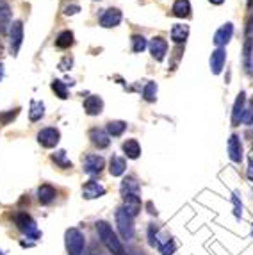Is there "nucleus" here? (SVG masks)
<instances>
[{"instance_id": "9b49d317", "label": "nucleus", "mask_w": 253, "mask_h": 255, "mask_svg": "<svg viewBox=\"0 0 253 255\" xmlns=\"http://www.w3.org/2000/svg\"><path fill=\"white\" fill-rule=\"evenodd\" d=\"M120 22H122V11L114 9V7H111V9L105 11V13L102 15V18H100V25H102V27H105V29L118 27V25H120Z\"/></svg>"}, {"instance_id": "412c9836", "label": "nucleus", "mask_w": 253, "mask_h": 255, "mask_svg": "<svg viewBox=\"0 0 253 255\" xmlns=\"http://www.w3.org/2000/svg\"><path fill=\"white\" fill-rule=\"evenodd\" d=\"M126 170V159L120 155H112L111 162H109V172L112 177H122Z\"/></svg>"}, {"instance_id": "dca6fc26", "label": "nucleus", "mask_w": 253, "mask_h": 255, "mask_svg": "<svg viewBox=\"0 0 253 255\" xmlns=\"http://www.w3.org/2000/svg\"><path fill=\"white\" fill-rule=\"evenodd\" d=\"M11 29V7L5 0H0V34Z\"/></svg>"}, {"instance_id": "4c0bfd02", "label": "nucleus", "mask_w": 253, "mask_h": 255, "mask_svg": "<svg viewBox=\"0 0 253 255\" xmlns=\"http://www.w3.org/2000/svg\"><path fill=\"white\" fill-rule=\"evenodd\" d=\"M246 175H248V178L253 182V161L250 162V166H248V173H246Z\"/></svg>"}, {"instance_id": "2f4dec72", "label": "nucleus", "mask_w": 253, "mask_h": 255, "mask_svg": "<svg viewBox=\"0 0 253 255\" xmlns=\"http://www.w3.org/2000/svg\"><path fill=\"white\" fill-rule=\"evenodd\" d=\"M177 250V243L171 237H168V239L164 241V243H161L159 245V252H161L162 255H173Z\"/></svg>"}, {"instance_id": "72a5a7b5", "label": "nucleus", "mask_w": 253, "mask_h": 255, "mask_svg": "<svg viewBox=\"0 0 253 255\" xmlns=\"http://www.w3.org/2000/svg\"><path fill=\"white\" fill-rule=\"evenodd\" d=\"M20 109H13V111H7V113H0V123L2 125H7L9 122H13L16 116H18Z\"/></svg>"}, {"instance_id": "423d86ee", "label": "nucleus", "mask_w": 253, "mask_h": 255, "mask_svg": "<svg viewBox=\"0 0 253 255\" xmlns=\"http://www.w3.org/2000/svg\"><path fill=\"white\" fill-rule=\"evenodd\" d=\"M59 141H61V134H59L57 128L47 127V128H43V130H39L38 143L43 148H54V147H57Z\"/></svg>"}, {"instance_id": "0eeeda50", "label": "nucleus", "mask_w": 253, "mask_h": 255, "mask_svg": "<svg viewBox=\"0 0 253 255\" xmlns=\"http://www.w3.org/2000/svg\"><path fill=\"white\" fill-rule=\"evenodd\" d=\"M105 168V161L100 155H88L84 159V172L88 175H98Z\"/></svg>"}, {"instance_id": "f257e3e1", "label": "nucleus", "mask_w": 253, "mask_h": 255, "mask_svg": "<svg viewBox=\"0 0 253 255\" xmlns=\"http://www.w3.org/2000/svg\"><path fill=\"white\" fill-rule=\"evenodd\" d=\"M97 232H98V237L102 239V243L107 246V250L111 252L112 255H126L122 241L118 239V235L114 234V230L111 229L109 223H105V221H97Z\"/></svg>"}, {"instance_id": "7ed1b4c3", "label": "nucleus", "mask_w": 253, "mask_h": 255, "mask_svg": "<svg viewBox=\"0 0 253 255\" xmlns=\"http://www.w3.org/2000/svg\"><path fill=\"white\" fill-rule=\"evenodd\" d=\"M86 237L78 229H68L66 230V250L68 255H82Z\"/></svg>"}, {"instance_id": "f3484780", "label": "nucleus", "mask_w": 253, "mask_h": 255, "mask_svg": "<svg viewBox=\"0 0 253 255\" xmlns=\"http://www.w3.org/2000/svg\"><path fill=\"white\" fill-rule=\"evenodd\" d=\"M123 202H125V211L130 216H136L141 211V198L137 193H130V195H123Z\"/></svg>"}, {"instance_id": "7c9ffc66", "label": "nucleus", "mask_w": 253, "mask_h": 255, "mask_svg": "<svg viewBox=\"0 0 253 255\" xmlns=\"http://www.w3.org/2000/svg\"><path fill=\"white\" fill-rule=\"evenodd\" d=\"M148 47V43H146V39H145V36H141V34H134L132 36V50L134 52H143V50Z\"/></svg>"}, {"instance_id": "c9c22d12", "label": "nucleus", "mask_w": 253, "mask_h": 255, "mask_svg": "<svg viewBox=\"0 0 253 255\" xmlns=\"http://www.w3.org/2000/svg\"><path fill=\"white\" fill-rule=\"evenodd\" d=\"M232 202H234V214H235V218H241V214H243V205H241V202H239L237 195L232 196Z\"/></svg>"}, {"instance_id": "f03ea898", "label": "nucleus", "mask_w": 253, "mask_h": 255, "mask_svg": "<svg viewBox=\"0 0 253 255\" xmlns=\"http://www.w3.org/2000/svg\"><path fill=\"white\" fill-rule=\"evenodd\" d=\"M13 220H15V225L18 227V230L27 235L29 239H39L41 237V232L38 230L36 221L27 212H16Z\"/></svg>"}, {"instance_id": "79ce46f5", "label": "nucleus", "mask_w": 253, "mask_h": 255, "mask_svg": "<svg viewBox=\"0 0 253 255\" xmlns=\"http://www.w3.org/2000/svg\"><path fill=\"white\" fill-rule=\"evenodd\" d=\"M248 5L252 7V5H253V0H248Z\"/></svg>"}, {"instance_id": "c85d7f7f", "label": "nucleus", "mask_w": 253, "mask_h": 255, "mask_svg": "<svg viewBox=\"0 0 253 255\" xmlns=\"http://www.w3.org/2000/svg\"><path fill=\"white\" fill-rule=\"evenodd\" d=\"M55 45H57L59 49H70L73 45V32L72 30H64L61 34L57 36L55 39Z\"/></svg>"}, {"instance_id": "bb28decb", "label": "nucleus", "mask_w": 253, "mask_h": 255, "mask_svg": "<svg viewBox=\"0 0 253 255\" xmlns=\"http://www.w3.org/2000/svg\"><path fill=\"white\" fill-rule=\"evenodd\" d=\"M52 161H54L59 168H64V170H70V168L73 166L72 161H70L68 157H66V152H64V150H57V152H54V155H52Z\"/></svg>"}, {"instance_id": "1a4fd4ad", "label": "nucleus", "mask_w": 253, "mask_h": 255, "mask_svg": "<svg viewBox=\"0 0 253 255\" xmlns=\"http://www.w3.org/2000/svg\"><path fill=\"white\" fill-rule=\"evenodd\" d=\"M234 36V25L232 24H225L223 27H219L214 34V43L218 49H223L225 45L228 43L230 39Z\"/></svg>"}, {"instance_id": "ddd939ff", "label": "nucleus", "mask_w": 253, "mask_h": 255, "mask_svg": "<svg viewBox=\"0 0 253 255\" xmlns=\"http://www.w3.org/2000/svg\"><path fill=\"white\" fill-rule=\"evenodd\" d=\"M228 157L234 162L243 161V145H241V139H239L237 134H232L228 139Z\"/></svg>"}, {"instance_id": "4468645a", "label": "nucleus", "mask_w": 253, "mask_h": 255, "mask_svg": "<svg viewBox=\"0 0 253 255\" xmlns=\"http://www.w3.org/2000/svg\"><path fill=\"white\" fill-rule=\"evenodd\" d=\"M225 61H227V52L223 49H216L210 55V72L214 75H219L223 72Z\"/></svg>"}, {"instance_id": "f8f14e48", "label": "nucleus", "mask_w": 253, "mask_h": 255, "mask_svg": "<svg viewBox=\"0 0 253 255\" xmlns=\"http://www.w3.org/2000/svg\"><path fill=\"white\" fill-rule=\"evenodd\" d=\"M103 109V100L98 95H91L84 100V111L89 114V116H98L102 113Z\"/></svg>"}, {"instance_id": "4be33fe9", "label": "nucleus", "mask_w": 253, "mask_h": 255, "mask_svg": "<svg viewBox=\"0 0 253 255\" xmlns=\"http://www.w3.org/2000/svg\"><path fill=\"white\" fill-rule=\"evenodd\" d=\"M189 36V25H184V24H177L173 25V29H171V39L175 41V43H184L185 39Z\"/></svg>"}, {"instance_id": "2eb2a0df", "label": "nucleus", "mask_w": 253, "mask_h": 255, "mask_svg": "<svg viewBox=\"0 0 253 255\" xmlns=\"http://www.w3.org/2000/svg\"><path fill=\"white\" fill-rule=\"evenodd\" d=\"M109 134L105 130H100V128H91L89 130V139L97 148H107L111 145V139H109Z\"/></svg>"}, {"instance_id": "c756f323", "label": "nucleus", "mask_w": 253, "mask_h": 255, "mask_svg": "<svg viewBox=\"0 0 253 255\" xmlns=\"http://www.w3.org/2000/svg\"><path fill=\"white\" fill-rule=\"evenodd\" d=\"M143 97L146 102H155L157 98V84L155 82H146L145 89H143Z\"/></svg>"}, {"instance_id": "b1692460", "label": "nucleus", "mask_w": 253, "mask_h": 255, "mask_svg": "<svg viewBox=\"0 0 253 255\" xmlns=\"http://www.w3.org/2000/svg\"><path fill=\"white\" fill-rule=\"evenodd\" d=\"M123 152L128 159H137V157L141 155V147H139V143L136 139H126L123 143Z\"/></svg>"}, {"instance_id": "f704fd0d", "label": "nucleus", "mask_w": 253, "mask_h": 255, "mask_svg": "<svg viewBox=\"0 0 253 255\" xmlns=\"http://www.w3.org/2000/svg\"><path fill=\"white\" fill-rule=\"evenodd\" d=\"M241 122H243L244 125H248V127H253V107L252 109H244Z\"/></svg>"}, {"instance_id": "5701e85b", "label": "nucleus", "mask_w": 253, "mask_h": 255, "mask_svg": "<svg viewBox=\"0 0 253 255\" xmlns=\"http://www.w3.org/2000/svg\"><path fill=\"white\" fill-rule=\"evenodd\" d=\"M173 15H175L177 18H187V16H191L189 0H175V4H173Z\"/></svg>"}, {"instance_id": "58836bf2", "label": "nucleus", "mask_w": 253, "mask_h": 255, "mask_svg": "<svg viewBox=\"0 0 253 255\" xmlns=\"http://www.w3.org/2000/svg\"><path fill=\"white\" fill-rule=\"evenodd\" d=\"M146 207H148V212H150V214H157V209H153L152 202H148V204H146Z\"/></svg>"}, {"instance_id": "aec40b11", "label": "nucleus", "mask_w": 253, "mask_h": 255, "mask_svg": "<svg viewBox=\"0 0 253 255\" xmlns=\"http://www.w3.org/2000/svg\"><path fill=\"white\" fill-rule=\"evenodd\" d=\"M55 196H57V191L50 184H43L38 189V200L41 205H50L55 200Z\"/></svg>"}, {"instance_id": "20e7f679", "label": "nucleus", "mask_w": 253, "mask_h": 255, "mask_svg": "<svg viewBox=\"0 0 253 255\" xmlns=\"http://www.w3.org/2000/svg\"><path fill=\"white\" fill-rule=\"evenodd\" d=\"M116 223H118V230H120L123 239L130 241L134 237V216L128 214L125 209H118Z\"/></svg>"}, {"instance_id": "ea45409f", "label": "nucleus", "mask_w": 253, "mask_h": 255, "mask_svg": "<svg viewBox=\"0 0 253 255\" xmlns=\"http://www.w3.org/2000/svg\"><path fill=\"white\" fill-rule=\"evenodd\" d=\"M210 4H214V5H221L225 2V0H209Z\"/></svg>"}, {"instance_id": "6ab92c4d", "label": "nucleus", "mask_w": 253, "mask_h": 255, "mask_svg": "<svg viewBox=\"0 0 253 255\" xmlns=\"http://www.w3.org/2000/svg\"><path fill=\"white\" fill-rule=\"evenodd\" d=\"M244 103H246V95L244 91L237 95L234 102V109H232V125H239L241 123V118H243V113H244Z\"/></svg>"}, {"instance_id": "473e14b6", "label": "nucleus", "mask_w": 253, "mask_h": 255, "mask_svg": "<svg viewBox=\"0 0 253 255\" xmlns=\"http://www.w3.org/2000/svg\"><path fill=\"white\" fill-rule=\"evenodd\" d=\"M52 89H54V93L57 95L59 98H68V89H66V84L63 80H54L52 82Z\"/></svg>"}, {"instance_id": "6e6552de", "label": "nucleus", "mask_w": 253, "mask_h": 255, "mask_svg": "<svg viewBox=\"0 0 253 255\" xmlns=\"http://www.w3.org/2000/svg\"><path fill=\"white\" fill-rule=\"evenodd\" d=\"M82 195L86 200H95V198H100V196L105 195V187L97 180H89L84 184Z\"/></svg>"}, {"instance_id": "a19ab883", "label": "nucleus", "mask_w": 253, "mask_h": 255, "mask_svg": "<svg viewBox=\"0 0 253 255\" xmlns=\"http://www.w3.org/2000/svg\"><path fill=\"white\" fill-rule=\"evenodd\" d=\"M2 78H4V64L0 63V80H2Z\"/></svg>"}, {"instance_id": "37998d69", "label": "nucleus", "mask_w": 253, "mask_h": 255, "mask_svg": "<svg viewBox=\"0 0 253 255\" xmlns=\"http://www.w3.org/2000/svg\"><path fill=\"white\" fill-rule=\"evenodd\" d=\"M0 255H5V254H4V252H2V250H0Z\"/></svg>"}, {"instance_id": "a878e982", "label": "nucleus", "mask_w": 253, "mask_h": 255, "mask_svg": "<svg viewBox=\"0 0 253 255\" xmlns=\"http://www.w3.org/2000/svg\"><path fill=\"white\" fill-rule=\"evenodd\" d=\"M130 193H137V195H139V184H137L136 178L128 177V178H123L122 182V196L130 195Z\"/></svg>"}, {"instance_id": "393cba45", "label": "nucleus", "mask_w": 253, "mask_h": 255, "mask_svg": "<svg viewBox=\"0 0 253 255\" xmlns=\"http://www.w3.org/2000/svg\"><path fill=\"white\" fill-rule=\"evenodd\" d=\"M43 116H45L43 102H36V100H32V102H30V109H29L30 122H39V120H41Z\"/></svg>"}, {"instance_id": "39448f33", "label": "nucleus", "mask_w": 253, "mask_h": 255, "mask_svg": "<svg viewBox=\"0 0 253 255\" xmlns=\"http://www.w3.org/2000/svg\"><path fill=\"white\" fill-rule=\"evenodd\" d=\"M22 43H24V24H22L20 20H16V22H13V25H11V29H9V50H11V54L18 55Z\"/></svg>"}, {"instance_id": "a211bd4d", "label": "nucleus", "mask_w": 253, "mask_h": 255, "mask_svg": "<svg viewBox=\"0 0 253 255\" xmlns=\"http://www.w3.org/2000/svg\"><path fill=\"white\" fill-rule=\"evenodd\" d=\"M243 66L244 70L252 74V68H253V38L248 36L246 41H244V47H243Z\"/></svg>"}, {"instance_id": "9d476101", "label": "nucleus", "mask_w": 253, "mask_h": 255, "mask_svg": "<svg viewBox=\"0 0 253 255\" xmlns=\"http://www.w3.org/2000/svg\"><path fill=\"white\" fill-rule=\"evenodd\" d=\"M148 49H150V54L152 57L155 59V61H162L168 52V41L162 38H153L148 45Z\"/></svg>"}, {"instance_id": "c03bdc74", "label": "nucleus", "mask_w": 253, "mask_h": 255, "mask_svg": "<svg viewBox=\"0 0 253 255\" xmlns=\"http://www.w3.org/2000/svg\"><path fill=\"white\" fill-rule=\"evenodd\" d=\"M252 235H253V227H252Z\"/></svg>"}, {"instance_id": "cd10ccee", "label": "nucleus", "mask_w": 253, "mask_h": 255, "mask_svg": "<svg viewBox=\"0 0 253 255\" xmlns=\"http://www.w3.org/2000/svg\"><path fill=\"white\" fill-rule=\"evenodd\" d=\"M126 123L122 122V120H114V122L107 123V134L109 136H122L125 132Z\"/></svg>"}, {"instance_id": "e433bc0d", "label": "nucleus", "mask_w": 253, "mask_h": 255, "mask_svg": "<svg viewBox=\"0 0 253 255\" xmlns=\"http://www.w3.org/2000/svg\"><path fill=\"white\" fill-rule=\"evenodd\" d=\"M78 11H80V7H78V5H66V7H64V15H66V16L77 15Z\"/></svg>"}]
</instances>
